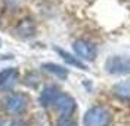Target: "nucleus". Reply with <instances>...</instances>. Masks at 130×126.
<instances>
[{"mask_svg":"<svg viewBox=\"0 0 130 126\" xmlns=\"http://www.w3.org/2000/svg\"><path fill=\"white\" fill-rule=\"evenodd\" d=\"M0 46H2V40H0Z\"/></svg>","mask_w":130,"mask_h":126,"instance_id":"nucleus-14","label":"nucleus"},{"mask_svg":"<svg viewBox=\"0 0 130 126\" xmlns=\"http://www.w3.org/2000/svg\"><path fill=\"white\" fill-rule=\"evenodd\" d=\"M105 70L114 76H127L130 74V57L114 55L106 59Z\"/></svg>","mask_w":130,"mask_h":126,"instance_id":"nucleus-3","label":"nucleus"},{"mask_svg":"<svg viewBox=\"0 0 130 126\" xmlns=\"http://www.w3.org/2000/svg\"><path fill=\"white\" fill-rule=\"evenodd\" d=\"M74 52L78 55V58L84 59V61H93L96 57V48L95 45L86 40H75L73 45Z\"/></svg>","mask_w":130,"mask_h":126,"instance_id":"nucleus-6","label":"nucleus"},{"mask_svg":"<svg viewBox=\"0 0 130 126\" xmlns=\"http://www.w3.org/2000/svg\"><path fill=\"white\" fill-rule=\"evenodd\" d=\"M58 126H77V123L71 117H61L58 122Z\"/></svg>","mask_w":130,"mask_h":126,"instance_id":"nucleus-12","label":"nucleus"},{"mask_svg":"<svg viewBox=\"0 0 130 126\" xmlns=\"http://www.w3.org/2000/svg\"><path fill=\"white\" fill-rule=\"evenodd\" d=\"M9 126H27L25 123H22V122H12Z\"/></svg>","mask_w":130,"mask_h":126,"instance_id":"nucleus-13","label":"nucleus"},{"mask_svg":"<svg viewBox=\"0 0 130 126\" xmlns=\"http://www.w3.org/2000/svg\"><path fill=\"white\" fill-rule=\"evenodd\" d=\"M111 122V113L102 105H95L86 111L83 117L84 126H108Z\"/></svg>","mask_w":130,"mask_h":126,"instance_id":"nucleus-1","label":"nucleus"},{"mask_svg":"<svg viewBox=\"0 0 130 126\" xmlns=\"http://www.w3.org/2000/svg\"><path fill=\"white\" fill-rule=\"evenodd\" d=\"M2 104H3V108L6 110V113L18 116V114H22L27 110L28 98L24 93H10V95L3 98Z\"/></svg>","mask_w":130,"mask_h":126,"instance_id":"nucleus-2","label":"nucleus"},{"mask_svg":"<svg viewBox=\"0 0 130 126\" xmlns=\"http://www.w3.org/2000/svg\"><path fill=\"white\" fill-rule=\"evenodd\" d=\"M55 50H56L58 53L61 55V58L64 59L65 62L68 64V65H73V67H77L80 68V70H86V65L81 62L80 59H77L75 57H73L71 53H68V52H65L64 49H59V48H55Z\"/></svg>","mask_w":130,"mask_h":126,"instance_id":"nucleus-9","label":"nucleus"},{"mask_svg":"<svg viewBox=\"0 0 130 126\" xmlns=\"http://www.w3.org/2000/svg\"><path fill=\"white\" fill-rule=\"evenodd\" d=\"M53 107L56 108V111L59 113L61 117H70L73 114V111L75 110V101L73 96H70L68 93H62L56 98Z\"/></svg>","mask_w":130,"mask_h":126,"instance_id":"nucleus-5","label":"nucleus"},{"mask_svg":"<svg viewBox=\"0 0 130 126\" xmlns=\"http://www.w3.org/2000/svg\"><path fill=\"white\" fill-rule=\"evenodd\" d=\"M114 93L121 100H130V82H121L114 86Z\"/></svg>","mask_w":130,"mask_h":126,"instance_id":"nucleus-10","label":"nucleus"},{"mask_svg":"<svg viewBox=\"0 0 130 126\" xmlns=\"http://www.w3.org/2000/svg\"><path fill=\"white\" fill-rule=\"evenodd\" d=\"M41 68L44 70V71H47L50 74L56 76L58 79H61V80H65L67 77H68V70L64 68L62 65H58V64H53V62H46V64H43Z\"/></svg>","mask_w":130,"mask_h":126,"instance_id":"nucleus-8","label":"nucleus"},{"mask_svg":"<svg viewBox=\"0 0 130 126\" xmlns=\"http://www.w3.org/2000/svg\"><path fill=\"white\" fill-rule=\"evenodd\" d=\"M59 95H61V91L58 89L56 86L49 85V86H46V88L41 91L39 101H40V104L43 107H50V105L55 104V101H56V98Z\"/></svg>","mask_w":130,"mask_h":126,"instance_id":"nucleus-7","label":"nucleus"},{"mask_svg":"<svg viewBox=\"0 0 130 126\" xmlns=\"http://www.w3.org/2000/svg\"><path fill=\"white\" fill-rule=\"evenodd\" d=\"M24 83L27 85V86L32 88V89H36L37 85L40 83V76L37 74L36 71H30V73L24 77Z\"/></svg>","mask_w":130,"mask_h":126,"instance_id":"nucleus-11","label":"nucleus"},{"mask_svg":"<svg viewBox=\"0 0 130 126\" xmlns=\"http://www.w3.org/2000/svg\"><path fill=\"white\" fill-rule=\"evenodd\" d=\"M19 80V71L15 67L3 68L0 71V92H9L16 86Z\"/></svg>","mask_w":130,"mask_h":126,"instance_id":"nucleus-4","label":"nucleus"}]
</instances>
